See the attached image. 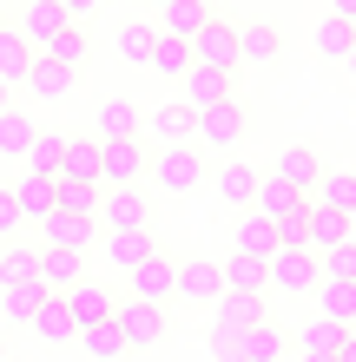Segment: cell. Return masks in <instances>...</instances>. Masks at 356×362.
<instances>
[{
    "label": "cell",
    "instance_id": "1",
    "mask_svg": "<svg viewBox=\"0 0 356 362\" xmlns=\"http://www.w3.org/2000/svg\"><path fill=\"white\" fill-rule=\"evenodd\" d=\"M323 284V257L310 244H277L270 250V290L277 296H317Z\"/></svg>",
    "mask_w": 356,
    "mask_h": 362
},
{
    "label": "cell",
    "instance_id": "2",
    "mask_svg": "<svg viewBox=\"0 0 356 362\" xmlns=\"http://www.w3.org/2000/svg\"><path fill=\"white\" fill-rule=\"evenodd\" d=\"M212 349H218V362H277V356L290 349V336H284L277 316H264V323H251L244 336H231V343H212Z\"/></svg>",
    "mask_w": 356,
    "mask_h": 362
},
{
    "label": "cell",
    "instance_id": "3",
    "mask_svg": "<svg viewBox=\"0 0 356 362\" xmlns=\"http://www.w3.org/2000/svg\"><path fill=\"white\" fill-rule=\"evenodd\" d=\"M152 178L159 191H198L205 185V145H159V158H152Z\"/></svg>",
    "mask_w": 356,
    "mask_h": 362
},
{
    "label": "cell",
    "instance_id": "4",
    "mask_svg": "<svg viewBox=\"0 0 356 362\" xmlns=\"http://www.w3.org/2000/svg\"><path fill=\"white\" fill-rule=\"evenodd\" d=\"M192 66H218V73H238V20H205L192 33Z\"/></svg>",
    "mask_w": 356,
    "mask_h": 362
},
{
    "label": "cell",
    "instance_id": "5",
    "mask_svg": "<svg viewBox=\"0 0 356 362\" xmlns=\"http://www.w3.org/2000/svg\"><path fill=\"white\" fill-rule=\"evenodd\" d=\"M119 329H125V343H132V349H159L165 343V303L125 290L119 296Z\"/></svg>",
    "mask_w": 356,
    "mask_h": 362
},
{
    "label": "cell",
    "instance_id": "6",
    "mask_svg": "<svg viewBox=\"0 0 356 362\" xmlns=\"http://www.w3.org/2000/svg\"><path fill=\"white\" fill-rule=\"evenodd\" d=\"M264 296L270 290H224L218 296V323H212V343H231V336H244L251 323H264Z\"/></svg>",
    "mask_w": 356,
    "mask_h": 362
},
{
    "label": "cell",
    "instance_id": "7",
    "mask_svg": "<svg viewBox=\"0 0 356 362\" xmlns=\"http://www.w3.org/2000/svg\"><path fill=\"white\" fill-rule=\"evenodd\" d=\"M145 218H152V198L139 185H106L99 191V224L106 230H145Z\"/></svg>",
    "mask_w": 356,
    "mask_h": 362
},
{
    "label": "cell",
    "instance_id": "8",
    "mask_svg": "<svg viewBox=\"0 0 356 362\" xmlns=\"http://www.w3.org/2000/svg\"><path fill=\"white\" fill-rule=\"evenodd\" d=\"M238 139H244V105H238V93L218 99L212 112H198V145H205V152H231Z\"/></svg>",
    "mask_w": 356,
    "mask_h": 362
},
{
    "label": "cell",
    "instance_id": "9",
    "mask_svg": "<svg viewBox=\"0 0 356 362\" xmlns=\"http://www.w3.org/2000/svg\"><path fill=\"white\" fill-rule=\"evenodd\" d=\"M13 198H20V218H27V224H47L59 211V172H20Z\"/></svg>",
    "mask_w": 356,
    "mask_h": 362
},
{
    "label": "cell",
    "instance_id": "10",
    "mask_svg": "<svg viewBox=\"0 0 356 362\" xmlns=\"http://www.w3.org/2000/svg\"><path fill=\"white\" fill-rule=\"evenodd\" d=\"M67 27H79V20L67 13V0H27V7H20V33H27L40 53H47Z\"/></svg>",
    "mask_w": 356,
    "mask_h": 362
},
{
    "label": "cell",
    "instance_id": "11",
    "mask_svg": "<svg viewBox=\"0 0 356 362\" xmlns=\"http://www.w3.org/2000/svg\"><path fill=\"white\" fill-rule=\"evenodd\" d=\"M132 296H152V303H172L178 296V264L165 257V250H145L132 264Z\"/></svg>",
    "mask_w": 356,
    "mask_h": 362
},
{
    "label": "cell",
    "instance_id": "12",
    "mask_svg": "<svg viewBox=\"0 0 356 362\" xmlns=\"http://www.w3.org/2000/svg\"><path fill=\"white\" fill-rule=\"evenodd\" d=\"M152 172V152H145V139H106V185H139Z\"/></svg>",
    "mask_w": 356,
    "mask_h": 362
},
{
    "label": "cell",
    "instance_id": "13",
    "mask_svg": "<svg viewBox=\"0 0 356 362\" xmlns=\"http://www.w3.org/2000/svg\"><path fill=\"white\" fill-rule=\"evenodd\" d=\"M59 178H79V185H106V139H67V158H59Z\"/></svg>",
    "mask_w": 356,
    "mask_h": 362
},
{
    "label": "cell",
    "instance_id": "14",
    "mask_svg": "<svg viewBox=\"0 0 356 362\" xmlns=\"http://www.w3.org/2000/svg\"><path fill=\"white\" fill-rule=\"evenodd\" d=\"M79 276H86V250H59V244H40V284L53 296H67Z\"/></svg>",
    "mask_w": 356,
    "mask_h": 362
},
{
    "label": "cell",
    "instance_id": "15",
    "mask_svg": "<svg viewBox=\"0 0 356 362\" xmlns=\"http://www.w3.org/2000/svg\"><path fill=\"white\" fill-rule=\"evenodd\" d=\"M40 230H47V244H59V250H86L93 230H99V211H67V204H59Z\"/></svg>",
    "mask_w": 356,
    "mask_h": 362
},
{
    "label": "cell",
    "instance_id": "16",
    "mask_svg": "<svg viewBox=\"0 0 356 362\" xmlns=\"http://www.w3.org/2000/svg\"><path fill=\"white\" fill-rule=\"evenodd\" d=\"M178 296H185V303H218V296H224V264H212V257L178 264Z\"/></svg>",
    "mask_w": 356,
    "mask_h": 362
},
{
    "label": "cell",
    "instance_id": "17",
    "mask_svg": "<svg viewBox=\"0 0 356 362\" xmlns=\"http://www.w3.org/2000/svg\"><path fill=\"white\" fill-rule=\"evenodd\" d=\"M67 310H73V323L86 329V323H106V316L119 310V296H113L106 284H93V276H79V284L67 290Z\"/></svg>",
    "mask_w": 356,
    "mask_h": 362
},
{
    "label": "cell",
    "instance_id": "18",
    "mask_svg": "<svg viewBox=\"0 0 356 362\" xmlns=\"http://www.w3.org/2000/svg\"><path fill=\"white\" fill-rule=\"evenodd\" d=\"M277 53H284V33L270 20H244L238 27V66H270Z\"/></svg>",
    "mask_w": 356,
    "mask_h": 362
},
{
    "label": "cell",
    "instance_id": "19",
    "mask_svg": "<svg viewBox=\"0 0 356 362\" xmlns=\"http://www.w3.org/2000/svg\"><path fill=\"white\" fill-rule=\"evenodd\" d=\"M251 211H264V218H304L310 211V191H297V185H284V178H264L258 185V198H251Z\"/></svg>",
    "mask_w": 356,
    "mask_h": 362
},
{
    "label": "cell",
    "instance_id": "20",
    "mask_svg": "<svg viewBox=\"0 0 356 362\" xmlns=\"http://www.w3.org/2000/svg\"><path fill=\"white\" fill-rule=\"evenodd\" d=\"M270 178H284V185H297V191H317L323 158L310 152V145H284V152H277V165H270Z\"/></svg>",
    "mask_w": 356,
    "mask_h": 362
},
{
    "label": "cell",
    "instance_id": "21",
    "mask_svg": "<svg viewBox=\"0 0 356 362\" xmlns=\"http://www.w3.org/2000/svg\"><path fill=\"white\" fill-rule=\"evenodd\" d=\"M343 238H350V211H330V204H317V198H310V224H304V244H310V250L323 257V250H330V244H343Z\"/></svg>",
    "mask_w": 356,
    "mask_h": 362
},
{
    "label": "cell",
    "instance_id": "22",
    "mask_svg": "<svg viewBox=\"0 0 356 362\" xmlns=\"http://www.w3.org/2000/svg\"><path fill=\"white\" fill-rule=\"evenodd\" d=\"M218 99H231V73H218V66H192L185 73V105H192V112H212Z\"/></svg>",
    "mask_w": 356,
    "mask_h": 362
},
{
    "label": "cell",
    "instance_id": "23",
    "mask_svg": "<svg viewBox=\"0 0 356 362\" xmlns=\"http://www.w3.org/2000/svg\"><path fill=\"white\" fill-rule=\"evenodd\" d=\"M33 59H40V47L27 33H0V79H7V86H27V73H33Z\"/></svg>",
    "mask_w": 356,
    "mask_h": 362
},
{
    "label": "cell",
    "instance_id": "24",
    "mask_svg": "<svg viewBox=\"0 0 356 362\" xmlns=\"http://www.w3.org/2000/svg\"><path fill=\"white\" fill-rule=\"evenodd\" d=\"M79 343H86L93 362H119V356H132V343H125V329H119V310L106 316V323H86V329H79Z\"/></svg>",
    "mask_w": 356,
    "mask_h": 362
},
{
    "label": "cell",
    "instance_id": "25",
    "mask_svg": "<svg viewBox=\"0 0 356 362\" xmlns=\"http://www.w3.org/2000/svg\"><path fill=\"white\" fill-rule=\"evenodd\" d=\"M33 336H47V343H67V336H79V323H73V310H67V296H40V310H33V323H27Z\"/></svg>",
    "mask_w": 356,
    "mask_h": 362
},
{
    "label": "cell",
    "instance_id": "26",
    "mask_svg": "<svg viewBox=\"0 0 356 362\" xmlns=\"http://www.w3.org/2000/svg\"><path fill=\"white\" fill-rule=\"evenodd\" d=\"M145 132H152V139H165V145H185V139L198 145V112H192V105H185V99H178V105H159Z\"/></svg>",
    "mask_w": 356,
    "mask_h": 362
},
{
    "label": "cell",
    "instance_id": "27",
    "mask_svg": "<svg viewBox=\"0 0 356 362\" xmlns=\"http://www.w3.org/2000/svg\"><path fill=\"white\" fill-rule=\"evenodd\" d=\"M224 290H270V257H251V250L231 244V257H224Z\"/></svg>",
    "mask_w": 356,
    "mask_h": 362
},
{
    "label": "cell",
    "instance_id": "28",
    "mask_svg": "<svg viewBox=\"0 0 356 362\" xmlns=\"http://www.w3.org/2000/svg\"><path fill=\"white\" fill-rule=\"evenodd\" d=\"M13 284H40V244H13L0 250V290H13Z\"/></svg>",
    "mask_w": 356,
    "mask_h": 362
},
{
    "label": "cell",
    "instance_id": "29",
    "mask_svg": "<svg viewBox=\"0 0 356 362\" xmlns=\"http://www.w3.org/2000/svg\"><path fill=\"white\" fill-rule=\"evenodd\" d=\"M33 112H20V105H0V158H27V145H33Z\"/></svg>",
    "mask_w": 356,
    "mask_h": 362
},
{
    "label": "cell",
    "instance_id": "30",
    "mask_svg": "<svg viewBox=\"0 0 356 362\" xmlns=\"http://www.w3.org/2000/svg\"><path fill=\"white\" fill-rule=\"evenodd\" d=\"M159 13H165V33H185V40H192L205 20H218V7H212V0H165Z\"/></svg>",
    "mask_w": 356,
    "mask_h": 362
},
{
    "label": "cell",
    "instance_id": "31",
    "mask_svg": "<svg viewBox=\"0 0 356 362\" xmlns=\"http://www.w3.org/2000/svg\"><path fill=\"white\" fill-rule=\"evenodd\" d=\"M93 132H99V139H132V132H139V112H132V99H99V112H93Z\"/></svg>",
    "mask_w": 356,
    "mask_h": 362
},
{
    "label": "cell",
    "instance_id": "32",
    "mask_svg": "<svg viewBox=\"0 0 356 362\" xmlns=\"http://www.w3.org/2000/svg\"><path fill=\"white\" fill-rule=\"evenodd\" d=\"M277 244H284V230H277V218H264V211H251L238 224V250H251V257H270Z\"/></svg>",
    "mask_w": 356,
    "mask_h": 362
},
{
    "label": "cell",
    "instance_id": "33",
    "mask_svg": "<svg viewBox=\"0 0 356 362\" xmlns=\"http://www.w3.org/2000/svg\"><path fill=\"white\" fill-rule=\"evenodd\" d=\"M152 66H159L165 79H185V73H192V40H185V33H165V27H159V47H152Z\"/></svg>",
    "mask_w": 356,
    "mask_h": 362
},
{
    "label": "cell",
    "instance_id": "34",
    "mask_svg": "<svg viewBox=\"0 0 356 362\" xmlns=\"http://www.w3.org/2000/svg\"><path fill=\"white\" fill-rule=\"evenodd\" d=\"M317 296H323V316H330V323H350L356 329V284H350V276H323Z\"/></svg>",
    "mask_w": 356,
    "mask_h": 362
},
{
    "label": "cell",
    "instance_id": "35",
    "mask_svg": "<svg viewBox=\"0 0 356 362\" xmlns=\"http://www.w3.org/2000/svg\"><path fill=\"white\" fill-rule=\"evenodd\" d=\"M258 185H264V172H251V165H218V198L224 204H251Z\"/></svg>",
    "mask_w": 356,
    "mask_h": 362
},
{
    "label": "cell",
    "instance_id": "36",
    "mask_svg": "<svg viewBox=\"0 0 356 362\" xmlns=\"http://www.w3.org/2000/svg\"><path fill=\"white\" fill-rule=\"evenodd\" d=\"M27 86H33L40 99H59V93L73 86V66H59L53 53H40V59H33V73H27Z\"/></svg>",
    "mask_w": 356,
    "mask_h": 362
},
{
    "label": "cell",
    "instance_id": "37",
    "mask_svg": "<svg viewBox=\"0 0 356 362\" xmlns=\"http://www.w3.org/2000/svg\"><path fill=\"white\" fill-rule=\"evenodd\" d=\"M310 198H317V204H330V211H356V172H323Z\"/></svg>",
    "mask_w": 356,
    "mask_h": 362
},
{
    "label": "cell",
    "instance_id": "38",
    "mask_svg": "<svg viewBox=\"0 0 356 362\" xmlns=\"http://www.w3.org/2000/svg\"><path fill=\"white\" fill-rule=\"evenodd\" d=\"M152 47H159V27H145V20L119 27V59H132V66H152Z\"/></svg>",
    "mask_w": 356,
    "mask_h": 362
},
{
    "label": "cell",
    "instance_id": "39",
    "mask_svg": "<svg viewBox=\"0 0 356 362\" xmlns=\"http://www.w3.org/2000/svg\"><path fill=\"white\" fill-rule=\"evenodd\" d=\"M59 158H67V139L59 132H33V145H27V172H59Z\"/></svg>",
    "mask_w": 356,
    "mask_h": 362
},
{
    "label": "cell",
    "instance_id": "40",
    "mask_svg": "<svg viewBox=\"0 0 356 362\" xmlns=\"http://www.w3.org/2000/svg\"><path fill=\"white\" fill-rule=\"evenodd\" d=\"M106 250H113V264H119V270H132L145 250H159V244L145 238V230H113V238H106Z\"/></svg>",
    "mask_w": 356,
    "mask_h": 362
},
{
    "label": "cell",
    "instance_id": "41",
    "mask_svg": "<svg viewBox=\"0 0 356 362\" xmlns=\"http://www.w3.org/2000/svg\"><path fill=\"white\" fill-rule=\"evenodd\" d=\"M343 336H350V323H330V316H317V323L304 329V349H310V356H337Z\"/></svg>",
    "mask_w": 356,
    "mask_h": 362
},
{
    "label": "cell",
    "instance_id": "42",
    "mask_svg": "<svg viewBox=\"0 0 356 362\" xmlns=\"http://www.w3.org/2000/svg\"><path fill=\"white\" fill-rule=\"evenodd\" d=\"M350 47H356V27H350V20H337V13H330L323 27H317V53H323V59H343Z\"/></svg>",
    "mask_w": 356,
    "mask_h": 362
},
{
    "label": "cell",
    "instance_id": "43",
    "mask_svg": "<svg viewBox=\"0 0 356 362\" xmlns=\"http://www.w3.org/2000/svg\"><path fill=\"white\" fill-rule=\"evenodd\" d=\"M40 296H47V284H13L7 290V323H33Z\"/></svg>",
    "mask_w": 356,
    "mask_h": 362
},
{
    "label": "cell",
    "instance_id": "44",
    "mask_svg": "<svg viewBox=\"0 0 356 362\" xmlns=\"http://www.w3.org/2000/svg\"><path fill=\"white\" fill-rule=\"evenodd\" d=\"M99 191H106V185H79V178H59V204H67V211H99Z\"/></svg>",
    "mask_w": 356,
    "mask_h": 362
},
{
    "label": "cell",
    "instance_id": "45",
    "mask_svg": "<svg viewBox=\"0 0 356 362\" xmlns=\"http://www.w3.org/2000/svg\"><path fill=\"white\" fill-rule=\"evenodd\" d=\"M47 53L59 59V66H79V59H86V33H79V27H67V33H59Z\"/></svg>",
    "mask_w": 356,
    "mask_h": 362
},
{
    "label": "cell",
    "instance_id": "46",
    "mask_svg": "<svg viewBox=\"0 0 356 362\" xmlns=\"http://www.w3.org/2000/svg\"><path fill=\"white\" fill-rule=\"evenodd\" d=\"M20 224H27V218H20V198H13V185H0V238H13Z\"/></svg>",
    "mask_w": 356,
    "mask_h": 362
},
{
    "label": "cell",
    "instance_id": "47",
    "mask_svg": "<svg viewBox=\"0 0 356 362\" xmlns=\"http://www.w3.org/2000/svg\"><path fill=\"white\" fill-rule=\"evenodd\" d=\"M99 7H106V0H67V13H73V20H93Z\"/></svg>",
    "mask_w": 356,
    "mask_h": 362
},
{
    "label": "cell",
    "instance_id": "48",
    "mask_svg": "<svg viewBox=\"0 0 356 362\" xmlns=\"http://www.w3.org/2000/svg\"><path fill=\"white\" fill-rule=\"evenodd\" d=\"M330 13H337V20H356V0H330Z\"/></svg>",
    "mask_w": 356,
    "mask_h": 362
},
{
    "label": "cell",
    "instance_id": "49",
    "mask_svg": "<svg viewBox=\"0 0 356 362\" xmlns=\"http://www.w3.org/2000/svg\"><path fill=\"white\" fill-rule=\"evenodd\" d=\"M337 362H356V329L343 336V349H337Z\"/></svg>",
    "mask_w": 356,
    "mask_h": 362
},
{
    "label": "cell",
    "instance_id": "50",
    "mask_svg": "<svg viewBox=\"0 0 356 362\" xmlns=\"http://www.w3.org/2000/svg\"><path fill=\"white\" fill-rule=\"evenodd\" d=\"M343 66H350V79H356V47H350V53H343Z\"/></svg>",
    "mask_w": 356,
    "mask_h": 362
},
{
    "label": "cell",
    "instance_id": "51",
    "mask_svg": "<svg viewBox=\"0 0 356 362\" xmlns=\"http://www.w3.org/2000/svg\"><path fill=\"white\" fill-rule=\"evenodd\" d=\"M304 362H337V356H310V349H304Z\"/></svg>",
    "mask_w": 356,
    "mask_h": 362
},
{
    "label": "cell",
    "instance_id": "52",
    "mask_svg": "<svg viewBox=\"0 0 356 362\" xmlns=\"http://www.w3.org/2000/svg\"><path fill=\"white\" fill-rule=\"evenodd\" d=\"M0 105H7V79H0Z\"/></svg>",
    "mask_w": 356,
    "mask_h": 362
},
{
    "label": "cell",
    "instance_id": "53",
    "mask_svg": "<svg viewBox=\"0 0 356 362\" xmlns=\"http://www.w3.org/2000/svg\"><path fill=\"white\" fill-rule=\"evenodd\" d=\"M350 238H356V211H350Z\"/></svg>",
    "mask_w": 356,
    "mask_h": 362
},
{
    "label": "cell",
    "instance_id": "54",
    "mask_svg": "<svg viewBox=\"0 0 356 362\" xmlns=\"http://www.w3.org/2000/svg\"><path fill=\"white\" fill-rule=\"evenodd\" d=\"M0 362H7V343H0Z\"/></svg>",
    "mask_w": 356,
    "mask_h": 362
},
{
    "label": "cell",
    "instance_id": "55",
    "mask_svg": "<svg viewBox=\"0 0 356 362\" xmlns=\"http://www.w3.org/2000/svg\"><path fill=\"white\" fill-rule=\"evenodd\" d=\"M0 33H7V20H0Z\"/></svg>",
    "mask_w": 356,
    "mask_h": 362
},
{
    "label": "cell",
    "instance_id": "56",
    "mask_svg": "<svg viewBox=\"0 0 356 362\" xmlns=\"http://www.w3.org/2000/svg\"><path fill=\"white\" fill-rule=\"evenodd\" d=\"M152 7H165V0H152Z\"/></svg>",
    "mask_w": 356,
    "mask_h": 362
},
{
    "label": "cell",
    "instance_id": "57",
    "mask_svg": "<svg viewBox=\"0 0 356 362\" xmlns=\"http://www.w3.org/2000/svg\"><path fill=\"white\" fill-rule=\"evenodd\" d=\"M350 27H356V20H350Z\"/></svg>",
    "mask_w": 356,
    "mask_h": 362
}]
</instances>
